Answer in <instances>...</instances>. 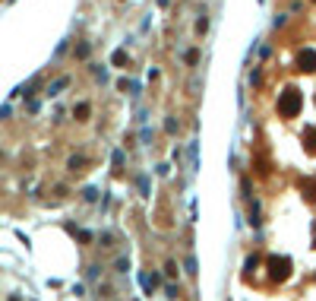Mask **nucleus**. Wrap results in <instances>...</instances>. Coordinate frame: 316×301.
Here are the masks:
<instances>
[{
	"instance_id": "obj_1",
	"label": "nucleus",
	"mask_w": 316,
	"mask_h": 301,
	"mask_svg": "<svg viewBox=\"0 0 316 301\" xmlns=\"http://www.w3.org/2000/svg\"><path fill=\"white\" fill-rule=\"evenodd\" d=\"M297 108H301V92L291 86V89H288V96H282V115H294Z\"/></svg>"
},
{
	"instance_id": "obj_4",
	"label": "nucleus",
	"mask_w": 316,
	"mask_h": 301,
	"mask_svg": "<svg viewBox=\"0 0 316 301\" xmlns=\"http://www.w3.org/2000/svg\"><path fill=\"white\" fill-rule=\"evenodd\" d=\"M196 32H199V35H206V32H209V23H206V20H199V26H196Z\"/></svg>"
},
{
	"instance_id": "obj_5",
	"label": "nucleus",
	"mask_w": 316,
	"mask_h": 301,
	"mask_svg": "<svg viewBox=\"0 0 316 301\" xmlns=\"http://www.w3.org/2000/svg\"><path fill=\"white\" fill-rule=\"evenodd\" d=\"M313 4H316V0H313Z\"/></svg>"
},
{
	"instance_id": "obj_3",
	"label": "nucleus",
	"mask_w": 316,
	"mask_h": 301,
	"mask_svg": "<svg viewBox=\"0 0 316 301\" xmlns=\"http://www.w3.org/2000/svg\"><path fill=\"white\" fill-rule=\"evenodd\" d=\"M301 67L304 70H316V51H301Z\"/></svg>"
},
{
	"instance_id": "obj_2",
	"label": "nucleus",
	"mask_w": 316,
	"mask_h": 301,
	"mask_svg": "<svg viewBox=\"0 0 316 301\" xmlns=\"http://www.w3.org/2000/svg\"><path fill=\"white\" fill-rule=\"evenodd\" d=\"M288 270H291V267H288L285 257H275V260H272V276H275V279H278V276H288Z\"/></svg>"
}]
</instances>
